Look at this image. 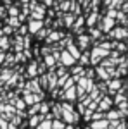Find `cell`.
Returning <instances> with one entry per match:
<instances>
[{
	"mask_svg": "<svg viewBox=\"0 0 128 129\" xmlns=\"http://www.w3.org/2000/svg\"><path fill=\"white\" fill-rule=\"evenodd\" d=\"M107 53H109L107 50L100 48V47H97V48H94V50H92V64H97L99 60L102 59V57H106Z\"/></svg>",
	"mask_w": 128,
	"mask_h": 129,
	"instance_id": "1",
	"label": "cell"
},
{
	"mask_svg": "<svg viewBox=\"0 0 128 129\" xmlns=\"http://www.w3.org/2000/svg\"><path fill=\"white\" fill-rule=\"evenodd\" d=\"M111 36L116 38V40H123V38L128 36V29H125V28H116V29L111 31Z\"/></svg>",
	"mask_w": 128,
	"mask_h": 129,
	"instance_id": "2",
	"label": "cell"
},
{
	"mask_svg": "<svg viewBox=\"0 0 128 129\" xmlns=\"http://www.w3.org/2000/svg\"><path fill=\"white\" fill-rule=\"evenodd\" d=\"M109 127V120L107 119H100L92 122V129H107Z\"/></svg>",
	"mask_w": 128,
	"mask_h": 129,
	"instance_id": "3",
	"label": "cell"
},
{
	"mask_svg": "<svg viewBox=\"0 0 128 129\" xmlns=\"http://www.w3.org/2000/svg\"><path fill=\"white\" fill-rule=\"evenodd\" d=\"M113 26H114V19H111V17H106V19L102 21V24H100V28L104 31H109Z\"/></svg>",
	"mask_w": 128,
	"mask_h": 129,
	"instance_id": "4",
	"label": "cell"
},
{
	"mask_svg": "<svg viewBox=\"0 0 128 129\" xmlns=\"http://www.w3.org/2000/svg\"><path fill=\"white\" fill-rule=\"evenodd\" d=\"M62 64H64V66H73V64H75V59L69 55L68 52L62 53Z\"/></svg>",
	"mask_w": 128,
	"mask_h": 129,
	"instance_id": "5",
	"label": "cell"
},
{
	"mask_svg": "<svg viewBox=\"0 0 128 129\" xmlns=\"http://www.w3.org/2000/svg\"><path fill=\"white\" fill-rule=\"evenodd\" d=\"M106 117H107L109 120H118L119 117H121V112H119V110H109Z\"/></svg>",
	"mask_w": 128,
	"mask_h": 129,
	"instance_id": "6",
	"label": "cell"
},
{
	"mask_svg": "<svg viewBox=\"0 0 128 129\" xmlns=\"http://www.w3.org/2000/svg\"><path fill=\"white\" fill-rule=\"evenodd\" d=\"M111 105H113L111 98H104L102 102H100V103H99V109H100V110H107L109 107H111Z\"/></svg>",
	"mask_w": 128,
	"mask_h": 129,
	"instance_id": "7",
	"label": "cell"
},
{
	"mask_svg": "<svg viewBox=\"0 0 128 129\" xmlns=\"http://www.w3.org/2000/svg\"><path fill=\"white\" fill-rule=\"evenodd\" d=\"M68 53L71 55V57H73V59H78V57H80V52H78V48H76V47H73V45H69Z\"/></svg>",
	"mask_w": 128,
	"mask_h": 129,
	"instance_id": "8",
	"label": "cell"
},
{
	"mask_svg": "<svg viewBox=\"0 0 128 129\" xmlns=\"http://www.w3.org/2000/svg\"><path fill=\"white\" fill-rule=\"evenodd\" d=\"M40 28H42V22H40V21H33V22H30V31H33V33L38 31Z\"/></svg>",
	"mask_w": 128,
	"mask_h": 129,
	"instance_id": "9",
	"label": "cell"
},
{
	"mask_svg": "<svg viewBox=\"0 0 128 129\" xmlns=\"http://www.w3.org/2000/svg\"><path fill=\"white\" fill-rule=\"evenodd\" d=\"M109 86H111V93H114V91L121 86V81H118V79H116V81H111V83H109Z\"/></svg>",
	"mask_w": 128,
	"mask_h": 129,
	"instance_id": "10",
	"label": "cell"
},
{
	"mask_svg": "<svg viewBox=\"0 0 128 129\" xmlns=\"http://www.w3.org/2000/svg\"><path fill=\"white\" fill-rule=\"evenodd\" d=\"M88 41H90L88 36H83V35H81V36H80V47H81V48H85V47L88 45Z\"/></svg>",
	"mask_w": 128,
	"mask_h": 129,
	"instance_id": "11",
	"label": "cell"
},
{
	"mask_svg": "<svg viewBox=\"0 0 128 129\" xmlns=\"http://www.w3.org/2000/svg\"><path fill=\"white\" fill-rule=\"evenodd\" d=\"M38 129H52V122H49V120H43V122L38 126Z\"/></svg>",
	"mask_w": 128,
	"mask_h": 129,
	"instance_id": "12",
	"label": "cell"
},
{
	"mask_svg": "<svg viewBox=\"0 0 128 129\" xmlns=\"http://www.w3.org/2000/svg\"><path fill=\"white\" fill-rule=\"evenodd\" d=\"M52 127L54 129H64V124H62L61 120H54V122H52Z\"/></svg>",
	"mask_w": 128,
	"mask_h": 129,
	"instance_id": "13",
	"label": "cell"
},
{
	"mask_svg": "<svg viewBox=\"0 0 128 129\" xmlns=\"http://www.w3.org/2000/svg\"><path fill=\"white\" fill-rule=\"evenodd\" d=\"M66 96H68V98H75V88H73V86H71V89H68Z\"/></svg>",
	"mask_w": 128,
	"mask_h": 129,
	"instance_id": "14",
	"label": "cell"
},
{
	"mask_svg": "<svg viewBox=\"0 0 128 129\" xmlns=\"http://www.w3.org/2000/svg\"><path fill=\"white\" fill-rule=\"evenodd\" d=\"M99 74L102 76V79H107V78H109V74H107V72H106L104 69H99Z\"/></svg>",
	"mask_w": 128,
	"mask_h": 129,
	"instance_id": "15",
	"label": "cell"
},
{
	"mask_svg": "<svg viewBox=\"0 0 128 129\" xmlns=\"http://www.w3.org/2000/svg\"><path fill=\"white\" fill-rule=\"evenodd\" d=\"M35 100H36V96H33V95H26V102H28V103H33Z\"/></svg>",
	"mask_w": 128,
	"mask_h": 129,
	"instance_id": "16",
	"label": "cell"
},
{
	"mask_svg": "<svg viewBox=\"0 0 128 129\" xmlns=\"http://www.w3.org/2000/svg\"><path fill=\"white\" fill-rule=\"evenodd\" d=\"M95 19H97V14H92V16H90V19H88V24H90V26L95 22Z\"/></svg>",
	"mask_w": 128,
	"mask_h": 129,
	"instance_id": "17",
	"label": "cell"
},
{
	"mask_svg": "<svg viewBox=\"0 0 128 129\" xmlns=\"http://www.w3.org/2000/svg\"><path fill=\"white\" fill-rule=\"evenodd\" d=\"M61 36H62L61 33H52V36H50V40H59Z\"/></svg>",
	"mask_w": 128,
	"mask_h": 129,
	"instance_id": "18",
	"label": "cell"
},
{
	"mask_svg": "<svg viewBox=\"0 0 128 129\" xmlns=\"http://www.w3.org/2000/svg\"><path fill=\"white\" fill-rule=\"evenodd\" d=\"M100 36V31H97V29H92V38H99Z\"/></svg>",
	"mask_w": 128,
	"mask_h": 129,
	"instance_id": "19",
	"label": "cell"
},
{
	"mask_svg": "<svg viewBox=\"0 0 128 129\" xmlns=\"http://www.w3.org/2000/svg\"><path fill=\"white\" fill-rule=\"evenodd\" d=\"M114 129H126V126H125V122H118V126Z\"/></svg>",
	"mask_w": 128,
	"mask_h": 129,
	"instance_id": "20",
	"label": "cell"
},
{
	"mask_svg": "<svg viewBox=\"0 0 128 129\" xmlns=\"http://www.w3.org/2000/svg\"><path fill=\"white\" fill-rule=\"evenodd\" d=\"M81 62H83V64H87V62H88V53L81 55Z\"/></svg>",
	"mask_w": 128,
	"mask_h": 129,
	"instance_id": "21",
	"label": "cell"
},
{
	"mask_svg": "<svg viewBox=\"0 0 128 129\" xmlns=\"http://www.w3.org/2000/svg\"><path fill=\"white\" fill-rule=\"evenodd\" d=\"M66 24H73V16H68L66 17Z\"/></svg>",
	"mask_w": 128,
	"mask_h": 129,
	"instance_id": "22",
	"label": "cell"
},
{
	"mask_svg": "<svg viewBox=\"0 0 128 129\" xmlns=\"http://www.w3.org/2000/svg\"><path fill=\"white\" fill-rule=\"evenodd\" d=\"M0 127H2V129H7V122H5V120H0Z\"/></svg>",
	"mask_w": 128,
	"mask_h": 129,
	"instance_id": "23",
	"label": "cell"
},
{
	"mask_svg": "<svg viewBox=\"0 0 128 129\" xmlns=\"http://www.w3.org/2000/svg\"><path fill=\"white\" fill-rule=\"evenodd\" d=\"M36 124H38V117H33L31 119V126H36Z\"/></svg>",
	"mask_w": 128,
	"mask_h": 129,
	"instance_id": "24",
	"label": "cell"
},
{
	"mask_svg": "<svg viewBox=\"0 0 128 129\" xmlns=\"http://www.w3.org/2000/svg\"><path fill=\"white\" fill-rule=\"evenodd\" d=\"M47 64H49V66H52V64H54V60H52V57H47Z\"/></svg>",
	"mask_w": 128,
	"mask_h": 129,
	"instance_id": "25",
	"label": "cell"
},
{
	"mask_svg": "<svg viewBox=\"0 0 128 129\" xmlns=\"http://www.w3.org/2000/svg\"><path fill=\"white\" fill-rule=\"evenodd\" d=\"M30 72H31V74H35V64H31V67H30Z\"/></svg>",
	"mask_w": 128,
	"mask_h": 129,
	"instance_id": "26",
	"label": "cell"
},
{
	"mask_svg": "<svg viewBox=\"0 0 128 129\" xmlns=\"http://www.w3.org/2000/svg\"><path fill=\"white\" fill-rule=\"evenodd\" d=\"M64 129H73V127H71V126H68V127H64Z\"/></svg>",
	"mask_w": 128,
	"mask_h": 129,
	"instance_id": "27",
	"label": "cell"
}]
</instances>
